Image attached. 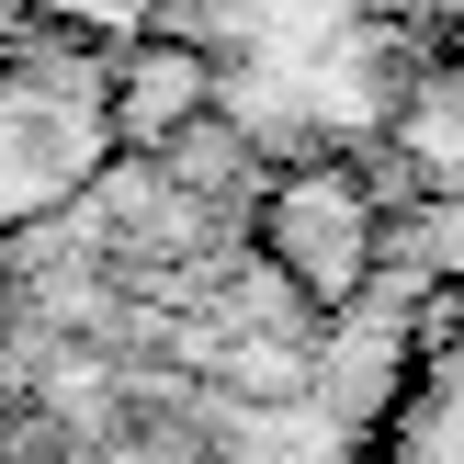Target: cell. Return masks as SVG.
<instances>
[{"mask_svg": "<svg viewBox=\"0 0 464 464\" xmlns=\"http://www.w3.org/2000/svg\"><path fill=\"white\" fill-rule=\"evenodd\" d=\"M261 261L284 272V295L306 317H340L374 284V193L352 159H295L261 193Z\"/></svg>", "mask_w": 464, "mask_h": 464, "instance_id": "obj_1", "label": "cell"}, {"mask_svg": "<svg viewBox=\"0 0 464 464\" xmlns=\"http://www.w3.org/2000/svg\"><path fill=\"white\" fill-rule=\"evenodd\" d=\"M193 125H216V57L204 45H170V34H148V45H125V57H102V136L113 148H181Z\"/></svg>", "mask_w": 464, "mask_h": 464, "instance_id": "obj_2", "label": "cell"}, {"mask_svg": "<svg viewBox=\"0 0 464 464\" xmlns=\"http://www.w3.org/2000/svg\"><path fill=\"white\" fill-rule=\"evenodd\" d=\"M397 148H408L420 181L464 193V68H430V80L397 91Z\"/></svg>", "mask_w": 464, "mask_h": 464, "instance_id": "obj_3", "label": "cell"}, {"mask_svg": "<svg viewBox=\"0 0 464 464\" xmlns=\"http://www.w3.org/2000/svg\"><path fill=\"white\" fill-rule=\"evenodd\" d=\"M227 385H238V397H295V385H306V340L295 329H227Z\"/></svg>", "mask_w": 464, "mask_h": 464, "instance_id": "obj_4", "label": "cell"}, {"mask_svg": "<svg viewBox=\"0 0 464 464\" xmlns=\"http://www.w3.org/2000/svg\"><path fill=\"white\" fill-rule=\"evenodd\" d=\"M159 170H170L181 193H238V181H249V148L227 125H193L181 148H159Z\"/></svg>", "mask_w": 464, "mask_h": 464, "instance_id": "obj_5", "label": "cell"}, {"mask_svg": "<svg viewBox=\"0 0 464 464\" xmlns=\"http://www.w3.org/2000/svg\"><path fill=\"white\" fill-rule=\"evenodd\" d=\"M420 12H464V0H420Z\"/></svg>", "mask_w": 464, "mask_h": 464, "instance_id": "obj_6", "label": "cell"}]
</instances>
